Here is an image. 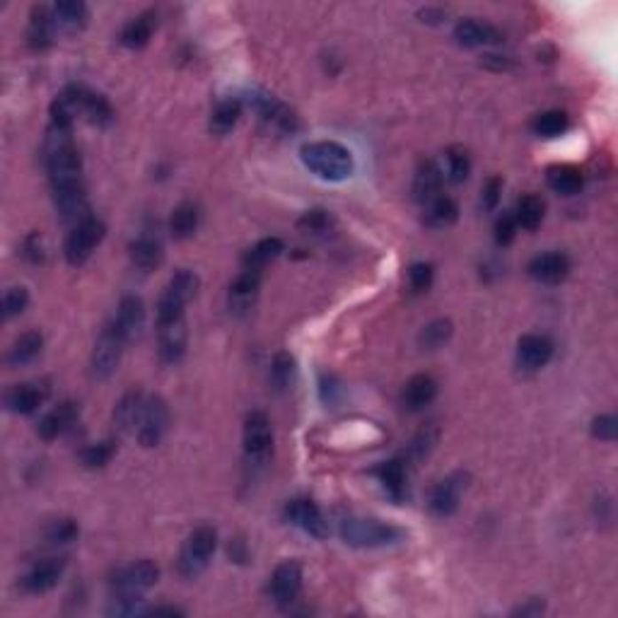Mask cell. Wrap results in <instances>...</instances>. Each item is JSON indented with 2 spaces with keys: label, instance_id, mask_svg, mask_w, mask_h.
I'll return each mask as SVG.
<instances>
[{
  "label": "cell",
  "instance_id": "1",
  "mask_svg": "<svg viewBox=\"0 0 618 618\" xmlns=\"http://www.w3.org/2000/svg\"><path fill=\"white\" fill-rule=\"evenodd\" d=\"M302 165L324 182H346L356 172V160L346 145L336 140H314L300 148Z\"/></svg>",
  "mask_w": 618,
  "mask_h": 618
},
{
  "label": "cell",
  "instance_id": "2",
  "mask_svg": "<svg viewBox=\"0 0 618 618\" xmlns=\"http://www.w3.org/2000/svg\"><path fill=\"white\" fill-rule=\"evenodd\" d=\"M343 544L353 549H382L403 539V529L375 517H346L339 527Z\"/></svg>",
  "mask_w": 618,
  "mask_h": 618
},
{
  "label": "cell",
  "instance_id": "3",
  "mask_svg": "<svg viewBox=\"0 0 618 618\" xmlns=\"http://www.w3.org/2000/svg\"><path fill=\"white\" fill-rule=\"evenodd\" d=\"M215 549H218V531L208 527V524L196 527L184 541L182 553H179V560H176L179 575L186 577V580H196L199 575L208 570L210 560L215 556Z\"/></svg>",
  "mask_w": 618,
  "mask_h": 618
},
{
  "label": "cell",
  "instance_id": "4",
  "mask_svg": "<svg viewBox=\"0 0 618 618\" xmlns=\"http://www.w3.org/2000/svg\"><path fill=\"white\" fill-rule=\"evenodd\" d=\"M199 287L200 280L193 270H176L175 276L167 280L165 290H162V295L157 300V322L184 317V309H186V305L196 297Z\"/></svg>",
  "mask_w": 618,
  "mask_h": 618
},
{
  "label": "cell",
  "instance_id": "5",
  "mask_svg": "<svg viewBox=\"0 0 618 618\" xmlns=\"http://www.w3.org/2000/svg\"><path fill=\"white\" fill-rule=\"evenodd\" d=\"M273 452V430L270 420L263 411H252L244 419V457L254 469H262L269 464Z\"/></svg>",
  "mask_w": 618,
  "mask_h": 618
},
{
  "label": "cell",
  "instance_id": "6",
  "mask_svg": "<svg viewBox=\"0 0 618 618\" xmlns=\"http://www.w3.org/2000/svg\"><path fill=\"white\" fill-rule=\"evenodd\" d=\"M106 225L99 218H88L82 220L80 225L70 227L68 237H66V244H63V254H66V262L70 266H82L88 262L92 252H95L99 242L105 239Z\"/></svg>",
  "mask_w": 618,
  "mask_h": 618
},
{
  "label": "cell",
  "instance_id": "7",
  "mask_svg": "<svg viewBox=\"0 0 618 618\" xmlns=\"http://www.w3.org/2000/svg\"><path fill=\"white\" fill-rule=\"evenodd\" d=\"M123 346H126V339L119 333V329L113 324H106L102 333L97 336L92 357H90V372L95 379L102 382L116 372V367L121 363Z\"/></svg>",
  "mask_w": 618,
  "mask_h": 618
},
{
  "label": "cell",
  "instance_id": "8",
  "mask_svg": "<svg viewBox=\"0 0 618 618\" xmlns=\"http://www.w3.org/2000/svg\"><path fill=\"white\" fill-rule=\"evenodd\" d=\"M167 427H169V409H167V401L162 396H145V403H143V411H140L138 427H136V435H138V442L143 447H157L162 442V437L167 435Z\"/></svg>",
  "mask_w": 618,
  "mask_h": 618
},
{
  "label": "cell",
  "instance_id": "9",
  "mask_svg": "<svg viewBox=\"0 0 618 618\" xmlns=\"http://www.w3.org/2000/svg\"><path fill=\"white\" fill-rule=\"evenodd\" d=\"M186 319L176 317V319H165L157 322V353L160 360L167 365H176L186 353Z\"/></svg>",
  "mask_w": 618,
  "mask_h": 618
},
{
  "label": "cell",
  "instance_id": "10",
  "mask_svg": "<svg viewBox=\"0 0 618 618\" xmlns=\"http://www.w3.org/2000/svg\"><path fill=\"white\" fill-rule=\"evenodd\" d=\"M53 203H56V210L61 215L63 223L68 225H80L82 220L92 218L90 215V200L88 193H85V186L82 182L68 184V186H59V189H51Z\"/></svg>",
  "mask_w": 618,
  "mask_h": 618
},
{
  "label": "cell",
  "instance_id": "11",
  "mask_svg": "<svg viewBox=\"0 0 618 618\" xmlns=\"http://www.w3.org/2000/svg\"><path fill=\"white\" fill-rule=\"evenodd\" d=\"M464 488H466V473H462V471L450 473L447 479L435 483L433 490H430V496H427L430 512L435 514V517H450L452 512H457Z\"/></svg>",
  "mask_w": 618,
  "mask_h": 618
},
{
  "label": "cell",
  "instance_id": "12",
  "mask_svg": "<svg viewBox=\"0 0 618 618\" xmlns=\"http://www.w3.org/2000/svg\"><path fill=\"white\" fill-rule=\"evenodd\" d=\"M287 522L295 524L297 529H302L305 534L314 536V539H326L329 536V522L319 510L317 503L307 500V497H297L293 503H287L286 507Z\"/></svg>",
  "mask_w": 618,
  "mask_h": 618
},
{
  "label": "cell",
  "instance_id": "13",
  "mask_svg": "<svg viewBox=\"0 0 618 618\" xmlns=\"http://www.w3.org/2000/svg\"><path fill=\"white\" fill-rule=\"evenodd\" d=\"M270 597L280 606H290L302 592V567L295 560H283L270 575Z\"/></svg>",
  "mask_w": 618,
  "mask_h": 618
},
{
  "label": "cell",
  "instance_id": "14",
  "mask_svg": "<svg viewBox=\"0 0 618 618\" xmlns=\"http://www.w3.org/2000/svg\"><path fill=\"white\" fill-rule=\"evenodd\" d=\"M259 290H262V270L242 269V273L230 286V295H227L230 312L237 314V317L252 312V307L256 305V297H259Z\"/></svg>",
  "mask_w": 618,
  "mask_h": 618
},
{
  "label": "cell",
  "instance_id": "15",
  "mask_svg": "<svg viewBox=\"0 0 618 618\" xmlns=\"http://www.w3.org/2000/svg\"><path fill=\"white\" fill-rule=\"evenodd\" d=\"M553 340L544 333H527L517 343V367L522 372H536L541 367L549 365L553 357Z\"/></svg>",
  "mask_w": 618,
  "mask_h": 618
},
{
  "label": "cell",
  "instance_id": "16",
  "mask_svg": "<svg viewBox=\"0 0 618 618\" xmlns=\"http://www.w3.org/2000/svg\"><path fill=\"white\" fill-rule=\"evenodd\" d=\"M66 570V558H42L39 563L27 570V575L20 580V587L29 594H42L53 590Z\"/></svg>",
  "mask_w": 618,
  "mask_h": 618
},
{
  "label": "cell",
  "instance_id": "17",
  "mask_svg": "<svg viewBox=\"0 0 618 618\" xmlns=\"http://www.w3.org/2000/svg\"><path fill=\"white\" fill-rule=\"evenodd\" d=\"M49 384L46 382H27V384H18L12 387L5 396V403L12 413L18 416H32L36 411L42 409L49 399Z\"/></svg>",
  "mask_w": 618,
  "mask_h": 618
},
{
  "label": "cell",
  "instance_id": "18",
  "mask_svg": "<svg viewBox=\"0 0 618 618\" xmlns=\"http://www.w3.org/2000/svg\"><path fill=\"white\" fill-rule=\"evenodd\" d=\"M112 324L119 329L126 343L140 339V333L145 329V305H143V300L136 295L123 297Z\"/></svg>",
  "mask_w": 618,
  "mask_h": 618
},
{
  "label": "cell",
  "instance_id": "19",
  "mask_svg": "<svg viewBox=\"0 0 618 618\" xmlns=\"http://www.w3.org/2000/svg\"><path fill=\"white\" fill-rule=\"evenodd\" d=\"M162 259H165V246H162L160 235L153 230H143L131 242V262L143 273L160 269Z\"/></svg>",
  "mask_w": 618,
  "mask_h": 618
},
{
  "label": "cell",
  "instance_id": "20",
  "mask_svg": "<svg viewBox=\"0 0 618 618\" xmlns=\"http://www.w3.org/2000/svg\"><path fill=\"white\" fill-rule=\"evenodd\" d=\"M78 416H80L78 403H75V401H63V403H59L56 409L49 411L44 419L39 420L36 433H39L42 440L51 442V440H56V437H61L63 433H68L70 427L75 426Z\"/></svg>",
  "mask_w": 618,
  "mask_h": 618
},
{
  "label": "cell",
  "instance_id": "21",
  "mask_svg": "<svg viewBox=\"0 0 618 618\" xmlns=\"http://www.w3.org/2000/svg\"><path fill=\"white\" fill-rule=\"evenodd\" d=\"M570 273V259L563 252H546L534 256L529 262V276L546 286H556L567 278Z\"/></svg>",
  "mask_w": 618,
  "mask_h": 618
},
{
  "label": "cell",
  "instance_id": "22",
  "mask_svg": "<svg viewBox=\"0 0 618 618\" xmlns=\"http://www.w3.org/2000/svg\"><path fill=\"white\" fill-rule=\"evenodd\" d=\"M454 39L466 49H479V46H493L503 42V32L497 27L481 22V20H462L454 27Z\"/></svg>",
  "mask_w": 618,
  "mask_h": 618
},
{
  "label": "cell",
  "instance_id": "23",
  "mask_svg": "<svg viewBox=\"0 0 618 618\" xmlns=\"http://www.w3.org/2000/svg\"><path fill=\"white\" fill-rule=\"evenodd\" d=\"M435 396L437 382L430 375H426V372H420V375H413L409 382H406L403 392H401V403H403V409L411 411V413H419V411H423L426 406H430Z\"/></svg>",
  "mask_w": 618,
  "mask_h": 618
},
{
  "label": "cell",
  "instance_id": "24",
  "mask_svg": "<svg viewBox=\"0 0 618 618\" xmlns=\"http://www.w3.org/2000/svg\"><path fill=\"white\" fill-rule=\"evenodd\" d=\"M56 22H53V10L44 8V5H36L29 15V27H27V42L36 51H44L53 44V36H56Z\"/></svg>",
  "mask_w": 618,
  "mask_h": 618
},
{
  "label": "cell",
  "instance_id": "25",
  "mask_svg": "<svg viewBox=\"0 0 618 618\" xmlns=\"http://www.w3.org/2000/svg\"><path fill=\"white\" fill-rule=\"evenodd\" d=\"M442 182V169H440L433 160L420 162L419 169H416V176H413V199L426 206V203H430V200L440 196Z\"/></svg>",
  "mask_w": 618,
  "mask_h": 618
},
{
  "label": "cell",
  "instance_id": "26",
  "mask_svg": "<svg viewBox=\"0 0 618 618\" xmlns=\"http://www.w3.org/2000/svg\"><path fill=\"white\" fill-rule=\"evenodd\" d=\"M143 403H145V394L140 392H129L116 403V409H113V430H116V435L123 437L136 433Z\"/></svg>",
  "mask_w": 618,
  "mask_h": 618
},
{
  "label": "cell",
  "instance_id": "27",
  "mask_svg": "<svg viewBox=\"0 0 618 618\" xmlns=\"http://www.w3.org/2000/svg\"><path fill=\"white\" fill-rule=\"evenodd\" d=\"M53 22H56V29L59 32H66V35H75L82 27L88 25V5L80 3V0H61L53 5Z\"/></svg>",
  "mask_w": 618,
  "mask_h": 618
},
{
  "label": "cell",
  "instance_id": "28",
  "mask_svg": "<svg viewBox=\"0 0 618 618\" xmlns=\"http://www.w3.org/2000/svg\"><path fill=\"white\" fill-rule=\"evenodd\" d=\"M42 350H44V336L39 332H25L20 333L15 343L10 346L5 360H8L10 367L29 365V363H35L36 357L42 356Z\"/></svg>",
  "mask_w": 618,
  "mask_h": 618
},
{
  "label": "cell",
  "instance_id": "29",
  "mask_svg": "<svg viewBox=\"0 0 618 618\" xmlns=\"http://www.w3.org/2000/svg\"><path fill=\"white\" fill-rule=\"evenodd\" d=\"M546 182L560 196H575L583 192L584 176L575 165H551L546 169Z\"/></svg>",
  "mask_w": 618,
  "mask_h": 618
},
{
  "label": "cell",
  "instance_id": "30",
  "mask_svg": "<svg viewBox=\"0 0 618 618\" xmlns=\"http://www.w3.org/2000/svg\"><path fill=\"white\" fill-rule=\"evenodd\" d=\"M200 225V208L193 203V200H184L179 203L175 210H172V218H169V232L175 239H189V237L196 235V230Z\"/></svg>",
  "mask_w": 618,
  "mask_h": 618
},
{
  "label": "cell",
  "instance_id": "31",
  "mask_svg": "<svg viewBox=\"0 0 618 618\" xmlns=\"http://www.w3.org/2000/svg\"><path fill=\"white\" fill-rule=\"evenodd\" d=\"M155 12H140L138 18L129 20L121 29V44L126 49H143L155 32Z\"/></svg>",
  "mask_w": 618,
  "mask_h": 618
},
{
  "label": "cell",
  "instance_id": "32",
  "mask_svg": "<svg viewBox=\"0 0 618 618\" xmlns=\"http://www.w3.org/2000/svg\"><path fill=\"white\" fill-rule=\"evenodd\" d=\"M239 116H242V102L237 97H227V99L218 102V106L210 113V133L227 136L237 126Z\"/></svg>",
  "mask_w": 618,
  "mask_h": 618
},
{
  "label": "cell",
  "instance_id": "33",
  "mask_svg": "<svg viewBox=\"0 0 618 618\" xmlns=\"http://www.w3.org/2000/svg\"><path fill=\"white\" fill-rule=\"evenodd\" d=\"M82 116H85L92 126L106 129V126L113 121V109L105 95L82 88Z\"/></svg>",
  "mask_w": 618,
  "mask_h": 618
},
{
  "label": "cell",
  "instance_id": "34",
  "mask_svg": "<svg viewBox=\"0 0 618 618\" xmlns=\"http://www.w3.org/2000/svg\"><path fill=\"white\" fill-rule=\"evenodd\" d=\"M286 252V244L280 237H266L262 242H256L244 254V269H254V270H263L266 263H270L273 259H278L280 254Z\"/></svg>",
  "mask_w": 618,
  "mask_h": 618
},
{
  "label": "cell",
  "instance_id": "35",
  "mask_svg": "<svg viewBox=\"0 0 618 618\" xmlns=\"http://www.w3.org/2000/svg\"><path fill=\"white\" fill-rule=\"evenodd\" d=\"M544 218H546V203H544L541 196L529 193V196L520 199L517 210H514V223H517V227L534 232V230L544 223Z\"/></svg>",
  "mask_w": 618,
  "mask_h": 618
},
{
  "label": "cell",
  "instance_id": "36",
  "mask_svg": "<svg viewBox=\"0 0 618 618\" xmlns=\"http://www.w3.org/2000/svg\"><path fill=\"white\" fill-rule=\"evenodd\" d=\"M423 210H426V223L430 227H450L459 218L457 200L450 199V196H442V193L437 199L430 200V203H426Z\"/></svg>",
  "mask_w": 618,
  "mask_h": 618
},
{
  "label": "cell",
  "instance_id": "37",
  "mask_svg": "<svg viewBox=\"0 0 618 618\" xmlns=\"http://www.w3.org/2000/svg\"><path fill=\"white\" fill-rule=\"evenodd\" d=\"M377 479L384 486V490L399 503L406 497V466L399 459H392V462L382 464L377 469Z\"/></svg>",
  "mask_w": 618,
  "mask_h": 618
},
{
  "label": "cell",
  "instance_id": "38",
  "mask_svg": "<svg viewBox=\"0 0 618 618\" xmlns=\"http://www.w3.org/2000/svg\"><path fill=\"white\" fill-rule=\"evenodd\" d=\"M293 379H295V357L283 350L270 363V387L278 394H283L290 389Z\"/></svg>",
  "mask_w": 618,
  "mask_h": 618
},
{
  "label": "cell",
  "instance_id": "39",
  "mask_svg": "<svg viewBox=\"0 0 618 618\" xmlns=\"http://www.w3.org/2000/svg\"><path fill=\"white\" fill-rule=\"evenodd\" d=\"M471 175V157L464 148H450L444 155V179L452 184L466 182Z\"/></svg>",
  "mask_w": 618,
  "mask_h": 618
},
{
  "label": "cell",
  "instance_id": "40",
  "mask_svg": "<svg viewBox=\"0 0 618 618\" xmlns=\"http://www.w3.org/2000/svg\"><path fill=\"white\" fill-rule=\"evenodd\" d=\"M567 126H570L567 113L558 112V109L539 113V116L534 119V133L541 136V138H558V136H563V133L567 131Z\"/></svg>",
  "mask_w": 618,
  "mask_h": 618
},
{
  "label": "cell",
  "instance_id": "41",
  "mask_svg": "<svg viewBox=\"0 0 618 618\" xmlns=\"http://www.w3.org/2000/svg\"><path fill=\"white\" fill-rule=\"evenodd\" d=\"M113 454H116V440H105V442H97L85 447L80 452V462L85 469H102L106 464L112 462Z\"/></svg>",
  "mask_w": 618,
  "mask_h": 618
},
{
  "label": "cell",
  "instance_id": "42",
  "mask_svg": "<svg viewBox=\"0 0 618 618\" xmlns=\"http://www.w3.org/2000/svg\"><path fill=\"white\" fill-rule=\"evenodd\" d=\"M452 339V322L450 319H435L427 326H423V332L419 336V343L423 348L435 350L440 346H444L447 340Z\"/></svg>",
  "mask_w": 618,
  "mask_h": 618
},
{
  "label": "cell",
  "instance_id": "43",
  "mask_svg": "<svg viewBox=\"0 0 618 618\" xmlns=\"http://www.w3.org/2000/svg\"><path fill=\"white\" fill-rule=\"evenodd\" d=\"M78 524L73 522V520H56V522L46 527V541L53 544V546H66L70 541L78 539Z\"/></svg>",
  "mask_w": 618,
  "mask_h": 618
},
{
  "label": "cell",
  "instance_id": "44",
  "mask_svg": "<svg viewBox=\"0 0 618 618\" xmlns=\"http://www.w3.org/2000/svg\"><path fill=\"white\" fill-rule=\"evenodd\" d=\"M27 305H29V293H27V287H10L8 293H5V297H3V319L20 317V314L27 309Z\"/></svg>",
  "mask_w": 618,
  "mask_h": 618
},
{
  "label": "cell",
  "instance_id": "45",
  "mask_svg": "<svg viewBox=\"0 0 618 618\" xmlns=\"http://www.w3.org/2000/svg\"><path fill=\"white\" fill-rule=\"evenodd\" d=\"M433 280H435V269H433V263L419 262V263H413V266L409 269V286L413 293H427L430 286H433Z\"/></svg>",
  "mask_w": 618,
  "mask_h": 618
},
{
  "label": "cell",
  "instance_id": "46",
  "mask_svg": "<svg viewBox=\"0 0 618 618\" xmlns=\"http://www.w3.org/2000/svg\"><path fill=\"white\" fill-rule=\"evenodd\" d=\"M300 230H305V232H312V235H322V232H326L329 227H332V215L326 213L324 208H314V210H307L305 215L300 218Z\"/></svg>",
  "mask_w": 618,
  "mask_h": 618
},
{
  "label": "cell",
  "instance_id": "47",
  "mask_svg": "<svg viewBox=\"0 0 618 618\" xmlns=\"http://www.w3.org/2000/svg\"><path fill=\"white\" fill-rule=\"evenodd\" d=\"M500 193H503V179L500 176H490L483 184V192H481V206H483V210H496L497 203H500Z\"/></svg>",
  "mask_w": 618,
  "mask_h": 618
},
{
  "label": "cell",
  "instance_id": "48",
  "mask_svg": "<svg viewBox=\"0 0 618 618\" xmlns=\"http://www.w3.org/2000/svg\"><path fill=\"white\" fill-rule=\"evenodd\" d=\"M618 420L616 416H599V419L592 420V435L597 440H604V442H614L616 440Z\"/></svg>",
  "mask_w": 618,
  "mask_h": 618
},
{
  "label": "cell",
  "instance_id": "49",
  "mask_svg": "<svg viewBox=\"0 0 618 618\" xmlns=\"http://www.w3.org/2000/svg\"><path fill=\"white\" fill-rule=\"evenodd\" d=\"M514 235H517V223H514V215H500L496 223L497 246H507V244H512Z\"/></svg>",
  "mask_w": 618,
  "mask_h": 618
},
{
  "label": "cell",
  "instance_id": "50",
  "mask_svg": "<svg viewBox=\"0 0 618 618\" xmlns=\"http://www.w3.org/2000/svg\"><path fill=\"white\" fill-rule=\"evenodd\" d=\"M22 256H25L29 263H42L44 262V244H42V237L29 235L22 244Z\"/></svg>",
  "mask_w": 618,
  "mask_h": 618
},
{
  "label": "cell",
  "instance_id": "51",
  "mask_svg": "<svg viewBox=\"0 0 618 618\" xmlns=\"http://www.w3.org/2000/svg\"><path fill=\"white\" fill-rule=\"evenodd\" d=\"M437 430H423V433L413 440V444H411V454H413L416 459H423V457H427V452L433 450Z\"/></svg>",
  "mask_w": 618,
  "mask_h": 618
},
{
  "label": "cell",
  "instance_id": "52",
  "mask_svg": "<svg viewBox=\"0 0 618 618\" xmlns=\"http://www.w3.org/2000/svg\"><path fill=\"white\" fill-rule=\"evenodd\" d=\"M319 384H322L324 403H336L340 394H343V389H340V382L333 375H322V382Z\"/></svg>",
  "mask_w": 618,
  "mask_h": 618
},
{
  "label": "cell",
  "instance_id": "53",
  "mask_svg": "<svg viewBox=\"0 0 618 618\" xmlns=\"http://www.w3.org/2000/svg\"><path fill=\"white\" fill-rule=\"evenodd\" d=\"M541 611H544V601L531 599L527 606H520L514 614H517V616H536V614H541Z\"/></svg>",
  "mask_w": 618,
  "mask_h": 618
},
{
  "label": "cell",
  "instance_id": "54",
  "mask_svg": "<svg viewBox=\"0 0 618 618\" xmlns=\"http://www.w3.org/2000/svg\"><path fill=\"white\" fill-rule=\"evenodd\" d=\"M143 614H150V616H160V614H167V616H184V611L176 609V606H153V609L143 611Z\"/></svg>",
  "mask_w": 618,
  "mask_h": 618
}]
</instances>
